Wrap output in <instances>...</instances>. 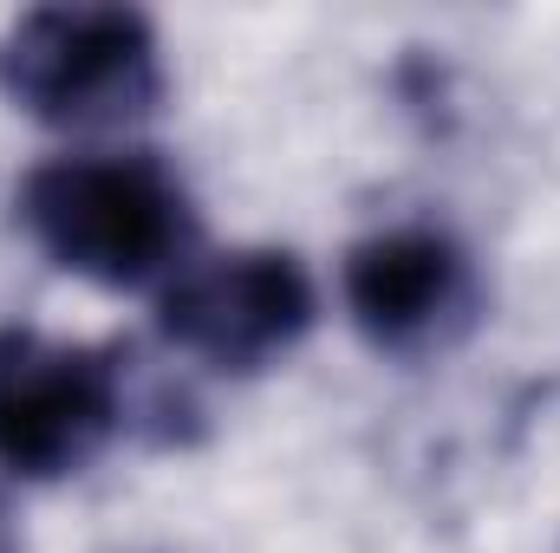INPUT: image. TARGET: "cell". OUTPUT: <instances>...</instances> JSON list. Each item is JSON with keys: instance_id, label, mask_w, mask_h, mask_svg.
Segmentation results:
<instances>
[{"instance_id": "obj_4", "label": "cell", "mask_w": 560, "mask_h": 553, "mask_svg": "<svg viewBox=\"0 0 560 553\" xmlns=\"http://www.w3.org/2000/svg\"><path fill=\"white\" fill-rule=\"evenodd\" d=\"M319 293L313 274L287 248H235L196 261L156 293V332L215 365V372H261L313 332Z\"/></svg>"}, {"instance_id": "obj_1", "label": "cell", "mask_w": 560, "mask_h": 553, "mask_svg": "<svg viewBox=\"0 0 560 553\" xmlns=\"http://www.w3.org/2000/svg\"><path fill=\"white\" fill-rule=\"evenodd\" d=\"M26 235L79 280L150 286L176 280L196 248V202L156 150L52 156L20 183Z\"/></svg>"}, {"instance_id": "obj_3", "label": "cell", "mask_w": 560, "mask_h": 553, "mask_svg": "<svg viewBox=\"0 0 560 553\" xmlns=\"http://www.w3.org/2000/svg\"><path fill=\"white\" fill-rule=\"evenodd\" d=\"M125 423V365L112 345L0 332V469L52 482L85 469Z\"/></svg>"}, {"instance_id": "obj_5", "label": "cell", "mask_w": 560, "mask_h": 553, "mask_svg": "<svg viewBox=\"0 0 560 553\" xmlns=\"http://www.w3.org/2000/svg\"><path fill=\"white\" fill-rule=\"evenodd\" d=\"M339 293L365 345L392 358H423L456 345L482 306L476 261L443 228H378L352 242L339 268Z\"/></svg>"}, {"instance_id": "obj_2", "label": "cell", "mask_w": 560, "mask_h": 553, "mask_svg": "<svg viewBox=\"0 0 560 553\" xmlns=\"http://www.w3.org/2000/svg\"><path fill=\"white\" fill-rule=\"evenodd\" d=\"M0 92L59 131L138 125L163 105V39L138 7H33L0 33Z\"/></svg>"}, {"instance_id": "obj_6", "label": "cell", "mask_w": 560, "mask_h": 553, "mask_svg": "<svg viewBox=\"0 0 560 553\" xmlns=\"http://www.w3.org/2000/svg\"><path fill=\"white\" fill-rule=\"evenodd\" d=\"M0 553H7V534H0Z\"/></svg>"}]
</instances>
